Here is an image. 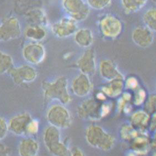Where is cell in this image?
<instances>
[{
    "mask_svg": "<svg viewBox=\"0 0 156 156\" xmlns=\"http://www.w3.org/2000/svg\"><path fill=\"white\" fill-rule=\"evenodd\" d=\"M85 138L91 147L105 152L111 150L115 144L114 137L97 125H90L86 128Z\"/></svg>",
    "mask_w": 156,
    "mask_h": 156,
    "instance_id": "6da1fadb",
    "label": "cell"
},
{
    "mask_svg": "<svg viewBox=\"0 0 156 156\" xmlns=\"http://www.w3.org/2000/svg\"><path fill=\"white\" fill-rule=\"evenodd\" d=\"M42 88L47 99L57 101L63 105L69 104L72 100L68 88V81L64 76L51 82H44Z\"/></svg>",
    "mask_w": 156,
    "mask_h": 156,
    "instance_id": "7a4b0ae2",
    "label": "cell"
},
{
    "mask_svg": "<svg viewBox=\"0 0 156 156\" xmlns=\"http://www.w3.org/2000/svg\"><path fill=\"white\" fill-rule=\"evenodd\" d=\"M44 143L47 150L52 155L70 156V148L61 141L60 129L50 125L46 128L43 135Z\"/></svg>",
    "mask_w": 156,
    "mask_h": 156,
    "instance_id": "3957f363",
    "label": "cell"
},
{
    "mask_svg": "<svg viewBox=\"0 0 156 156\" xmlns=\"http://www.w3.org/2000/svg\"><path fill=\"white\" fill-rule=\"evenodd\" d=\"M46 119L51 126L60 130L69 128L73 122L71 113L63 104H56L50 107L46 114Z\"/></svg>",
    "mask_w": 156,
    "mask_h": 156,
    "instance_id": "277c9868",
    "label": "cell"
},
{
    "mask_svg": "<svg viewBox=\"0 0 156 156\" xmlns=\"http://www.w3.org/2000/svg\"><path fill=\"white\" fill-rule=\"evenodd\" d=\"M102 104L95 99L90 98L82 101L77 109V115L82 120L96 122L103 118Z\"/></svg>",
    "mask_w": 156,
    "mask_h": 156,
    "instance_id": "5b68a950",
    "label": "cell"
},
{
    "mask_svg": "<svg viewBox=\"0 0 156 156\" xmlns=\"http://www.w3.org/2000/svg\"><path fill=\"white\" fill-rule=\"evenodd\" d=\"M65 11L77 22L85 20L90 15V7L84 0H62Z\"/></svg>",
    "mask_w": 156,
    "mask_h": 156,
    "instance_id": "8992f818",
    "label": "cell"
},
{
    "mask_svg": "<svg viewBox=\"0 0 156 156\" xmlns=\"http://www.w3.org/2000/svg\"><path fill=\"white\" fill-rule=\"evenodd\" d=\"M78 29L77 22L70 17L62 18L51 27L53 34L58 38L69 37Z\"/></svg>",
    "mask_w": 156,
    "mask_h": 156,
    "instance_id": "52a82bcc",
    "label": "cell"
},
{
    "mask_svg": "<svg viewBox=\"0 0 156 156\" xmlns=\"http://www.w3.org/2000/svg\"><path fill=\"white\" fill-rule=\"evenodd\" d=\"M100 28L104 36L108 38H115L120 34L122 26L118 18L113 16L108 15L101 20Z\"/></svg>",
    "mask_w": 156,
    "mask_h": 156,
    "instance_id": "ba28073f",
    "label": "cell"
},
{
    "mask_svg": "<svg viewBox=\"0 0 156 156\" xmlns=\"http://www.w3.org/2000/svg\"><path fill=\"white\" fill-rule=\"evenodd\" d=\"M10 75L17 84L30 83L37 77V73L33 67L24 65L17 68H12L9 71Z\"/></svg>",
    "mask_w": 156,
    "mask_h": 156,
    "instance_id": "9c48e42d",
    "label": "cell"
},
{
    "mask_svg": "<svg viewBox=\"0 0 156 156\" xmlns=\"http://www.w3.org/2000/svg\"><path fill=\"white\" fill-rule=\"evenodd\" d=\"M77 66L81 73L90 77L96 72L95 52L92 49L86 50L78 58Z\"/></svg>",
    "mask_w": 156,
    "mask_h": 156,
    "instance_id": "30bf717a",
    "label": "cell"
},
{
    "mask_svg": "<svg viewBox=\"0 0 156 156\" xmlns=\"http://www.w3.org/2000/svg\"><path fill=\"white\" fill-rule=\"evenodd\" d=\"M23 57L29 64L38 65L44 61L45 58V50L41 44L31 43L24 47L23 51Z\"/></svg>",
    "mask_w": 156,
    "mask_h": 156,
    "instance_id": "8fae6325",
    "label": "cell"
},
{
    "mask_svg": "<svg viewBox=\"0 0 156 156\" xmlns=\"http://www.w3.org/2000/svg\"><path fill=\"white\" fill-rule=\"evenodd\" d=\"M20 34V25L15 18H7L0 24V41L14 39Z\"/></svg>",
    "mask_w": 156,
    "mask_h": 156,
    "instance_id": "7c38bea8",
    "label": "cell"
},
{
    "mask_svg": "<svg viewBox=\"0 0 156 156\" xmlns=\"http://www.w3.org/2000/svg\"><path fill=\"white\" fill-rule=\"evenodd\" d=\"M71 88L73 93L78 97H86L92 90V83L90 77L81 73L73 79Z\"/></svg>",
    "mask_w": 156,
    "mask_h": 156,
    "instance_id": "4fadbf2b",
    "label": "cell"
},
{
    "mask_svg": "<svg viewBox=\"0 0 156 156\" xmlns=\"http://www.w3.org/2000/svg\"><path fill=\"white\" fill-rule=\"evenodd\" d=\"M154 38V32L147 27H138L132 33L133 43L142 48L150 46L153 43Z\"/></svg>",
    "mask_w": 156,
    "mask_h": 156,
    "instance_id": "5bb4252c",
    "label": "cell"
},
{
    "mask_svg": "<svg viewBox=\"0 0 156 156\" xmlns=\"http://www.w3.org/2000/svg\"><path fill=\"white\" fill-rule=\"evenodd\" d=\"M32 119V116L28 113L15 116L9 122V130L16 135H26L27 128Z\"/></svg>",
    "mask_w": 156,
    "mask_h": 156,
    "instance_id": "9a60e30c",
    "label": "cell"
},
{
    "mask_svg": "<svg viewBox=\"0 0 156 156\" xmlns=\"http://www.w3.org/2000/svg\"><path fill=\"white\" fill-rule=\"evenodd\" d=\"M99 72L101 77L107 82L117 79L124 80V76L119 70L115 64L110 60H103L99 65Z\"/></svg>",
    "mask_w": 156,
    "mask_h": 156,
    "instance_id": "2e32d148",
    "label": "cell"
},
{
    "mask_svg": "<svg viewBox=\"0 0 156 156\" xmlns=\"http://www.w3.org/2000/svg\"><path fill=\"white\" fill-rule=\"evenodd\" d=\"M131 141L133 152L136 155H145L148 152L151 142L146 130L139 131L138 135Z\"/></svg>",
    "mask_w": 156,
    "mask_h": 156,
    "instance_id": "e0dca14e",
    "label": "cell"
},
{
    "mask_svg": "<svg viewBox=\"0 0 156 156\" xmlns=\"http://www.w3.org/2000/svg\"><path fill=\"white\" fill-rule=\"evenodd\" d=\"M151 116L145 110H137L131 116L130 124L139 131L146 130L148 126Z\"/></svg>",
    "mask_w": 156,
    "mask_h": 156,
    "instance_id": "ac0fdd59",
    "label": "cell"
},
{
    "mask_svg": "<svg viewBox=\"0 0 156 156\" xmlns=\"http://www.w3.org/2000/svg\"><path fill=\"white\" fill-rule=\"evenodd\" d=\"M124 88V80L117 79L108 82L101 87V92L107 97L115 98L122 94Z\"/></svg>",
    "mask_w": 156,
    "mask_h": 156,
    "instance_id": "d6986e66",
    "label": "cell"
},
{
    "mask_svg": "<svg viewBox=\"0 0 156 156\" xmlns=\"http://www.w3.org/2000/svg\"><path fill=\"white\" fill-rule=\"evenodd\" d=\"M39 145L32 138H27L20 142L18 147L19 154L22 156H35L38 154Z\"/></svg>",
    "mask_w": 156,
    "mask_h": 156,
    "instance_id": "ffe728a7",
    "label": "cell"
},
{
    "mask_svg": "<svg viewBox=\"0 0 156 156\" xmlns=\"http://www.w3.org/2000/svg\"><path fill=\"white\" fill-rule=\"evenodd\" d=\"M73 35L76 43L81 48H88L93 43L94 36L92 32L90 29H77Z\"/></svg>",
    "mask_w": 156,
    "mask_h": 156,
    "instance_id": "44dd1931",
    "label": "cell"
},
{
    "mask_svg": "<svg viewBox=\"0 0 156 156\" xmlns=\"http://www.w3.org/2000/svg\"><path fill=\"white\" fill-rule=\"evenodd\" d=\"M46 32L43 27L35 25L28 27L25 32L27 38L35 41L43 40L46 37Z\"/></svg>",
    "mask_w": 156,
    "mask_h": 156,
    "instance_id": "7402d4cb",
    "label": "cell"
},
{
    "mask_svg": "<svg viewBox=\"0 0 156 156\" xmlns=\"http://www.w3.org/2000/svg\"><path fill=\"white\" fill-rule=\"evenodd\" d=\"M122 6L125 11L128 13H134L142 9L148 0H121Z\"/></svg>",
    "mask_w": 156,
    "mask_h": 156,
    "instance_id": "603a6c76",
    "label": "cell"
},
{
    "mask_svg": "<svg viewBox=\"0 0 156 156\" xmlns=\"http://www.w3.org/2000/svg\"><path fill=\"white\" fill-rule=\"evenodd\" d=\"M122 96L118 101V109L119 112L130 113L133 110V107L130 101L133 99V95L129 92L122 93Z\"/></svg>",
    "mask_w": 156,
    "mask_h": 156,
    "instance_id": "cb8c5ba5",
    "label": "cell"
},
{
    "mask_svg": "<svg viewBox=\"0 0 156 156\" xmlns=\"http://www.w3.org/2000/svg\"><path fill=\"white\" fill-rule=\"evenodd\" d=\"M139 133V130H137L131 124L123 125L120 130V137L126 141H131Z\"/></svg>",
    "mask_w": 156,
    "mask_h": 156,
    "instance_id": "d4e9b609",
    "label": "cell"
},
{
    "mask_svg": "<svg viewBox=\"0 0 156 156\" xmlns=\"http://www.w3.org/2000/svg\"><path fill=\"white\" fill-rule=\"evenodd\" d=\"M156 11L154 8L149 9L146 12L143 17V20L146 27L154 32L156 28Z\"/></svg>",
    "mask_w": 156,
    "mask_h": 156,
    "instance_id": "484cf974",
    "label": "cell"
},
{
    "mask_svg": "<svg viewBox=\"0 0 156 156\" xmlns=\"http://www.w3.org/2000/svg\"><path fill=\"white\" fill-rule=\"evenodd\" d=\"M30 17L35 25L43 27L46 26L48 23L46 16L44 12L40 9L32 11L30 13Z\"/></svg>",
    "mask_w": 156,
    "mask_h": 156,
    "instance_id": "4316f807",
    "label": "cell"
},
{
    "mask_svg": "<svg viewBox=\"0 0 156 156\" xmlns=\"http://www.w3.org/2000/svg\"><path fill=\"white\" fill-rule=\"evenodd\" d=\"M13 60L10 56L0 51V74L9 72L12 68Z\"/></svg>",
    "mask_w": 156,
    "mask_h": 156,
    "instance_id": "83f0119b",
    "label": "cell"
},
{
    "mask_svg": "<svg viewBox=\"0 0 156 156\" xmlns=\"http://www.w3.org/2000/svg\"><path fill=\"white\" fill-rule=\"evenodd\" d=\"M147 97V93L146 90L139 87L135 90L134 95L133 96L132 100L133 101V104L136 106H140L145 103Z\"/></svg>",
    "mask_w": 156,
    "mask_h": 156,
    "instance_id": "f1b7e54d",
    "label": "cell"
},
{
    "mask_svg": "<svg viewBox=\"0 0 156 156\" xmlns=\"http://www.w3.org/2000/svg\"><path fill=\"white\" fill-rule=\"evenodd\" d=\"M112 0H86L90 7L97 10H101L105 9L110 5Z\"/></svg>",
    "mask_w": 156,
    "mask_h": 156,
    "instance_id": "f546056e",
    "label": "cell"
},
{
    "mask_svg": "<svg viewBox=\"0 0 156 156\" xmlns=\"http://www.w3.org/2000/svg\"><path fill=\"white\" fill-rule=\"evenodd\" d=\"M145 110L151 115L156 112V97L154 94H151L145 101Z\"/></svg>",
    "mask_w": 156,
    "mask_h": 156,
    "instance_id": "4dcf8cb0",
    "label": "cell"
},
{
    "mask_svg": "<svg viewBox=\"0 0 156 156\" xmlns=\"http://www.w3.org/2000/svg\"><path fill=\"white\" fill-rule=\"evenodd\" d=\"M124 86L127 90L135 91L139 87V81L136 77L131 76L124 81Z\"/></svg>",
    "mask_w": 156,
    "mask_h": 156,
    "instance_id": "1f68e13d",
    "label": "cell"
},
{
    "mask_svg": "<svg viewBox=\"0 0 156 156\" xmlns=\"http://www.w3.org/2000/svg\"><path fill=\"white\" fill-rule=\"evenodd\" d=\"M39 130V122L38 120L32 119L27 126L26 130L27 135L32 136L38 133Z\"/></svg>",
    "mask_w": 156,
    "mask_h": 156,
    "instance_id": "d6a6232c",
    "label": "cell"
},
{
    "mask_svg": "<svg viewBox=\"0 0 156 156\" xmlns=\"http://www.w3.org/2000/svg\"><path fill=\"white\" fill-rule=\"evenodd\" d=\"M9 131V126L6 120L0 117V141L3 140Z\"/></svg>",
    "mask_w": 156,
    "mask_h": 156,
    "instance_id": "836d02e7",
    "label": "cell"
},
{
    "mask_svg": "<svg viewBox=\"0 0 156 156\" xmlns=\"http://www.w3.org/2000/svg\"><path fill=\"white\" fill-rule=\"evenodd\" d=\"M84 155L83 151L78 147L70 148V156H83Z\"/></svg>",
    "mask_w": 156,
    "mask_h": 156,
    "instance_id": "e575fe53",
    "label": "cell"
},
{
    "mask_svg": "<svg viewBox=\"0 0 156 156\" xmlns=\"http://www.w3.org/2000/svg\"><path fill=\"white\" fill-rule=\"evenodd\" d=\"M151 116L152 117H151L148 127H149L151 131H154L156 129V113L151 115Z\"/></svg>",
    "mask_w": 156,
    "mask_h": 156,
    "instance_id": "d590c367",
    "label": "cell"
},
{
    "mask_svg": "<svg viewBox=\"0 0 156 156\" xmlns=\"http://www.w3.org/2000/svg\"><path fill=\"white\" fill-rule=\"evenodd\" d=\"M9 152V151L7 147L5 146L4 145H0V155L8 154Z\"/></svg>",
    "mask_w": 156,
    "mask_h": 156,
    "instance_id": "8d00e7d4",
    "label": "cell"
},
{
    "mask_svg": "<svg viewBox=\"0 0 156 156\" xmlns=\"http://www.w3.org/2000/svg\"><path fill=\"white\" fill-rule=\"evenodd\" d=\"M107 96L104 94V93L101 92L97 94V99L99 101H104L106 100Z\"/></svg>",
    "mask_w": 156,
    "mask_h": 156,
    "instance_id": "74e56055",
    "label": "cell"
},
{
    "mask_svg": "<svg viewBox=\"0 0 156 156\" xmlns=\"http://www.w3.org/2000/svg\"><path fill=\"white\" fill-rule=\"evenodd\" d=\"M152 1H153V2H155V1H156V0H152Z\"/></svg>",
    "mask_w": 156,
    "mask_h": 156,
    "instance_id": "f35d334b",
    "label": "cell"
}]
</instances>
